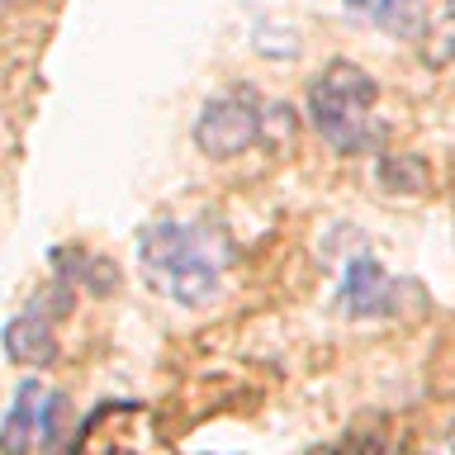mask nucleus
<instances>
[{
  "instance_id": "obj_7",
  "label": "nucleus",
  "mask_w": 455,
  "mask_h": 455,
  "mask_svg": "<svg viewBox=\"0 0 455 455\" xmlns=\"http://www.w3.org/2000/svg\"><path fill=\"white\" fill-rule=\"evenodd\" d=\"M341 304H347L351 318H370V313H379L389 304V275H384L379 261H370V256H355L347 266V275H341Z\"/></svg>"
},
{
  "instance_id": "obj_3",
  "label": "nucleus",
  "mask_w": 455,
  "mask_h": 455,
  "mask_svg": "<svg viewBox=\"0 0 455 455\" xmlns=\"http://www.w3.org/2000/svg\"><path fill=\"white\" fill-rule=\"evenodd\" d=\"M256 138H261V109L237 91L233 95H213L195 119V148L204 156H213V162L242 156Z\"/></svg>"
},
{
  "instance_id": "obj_11",
  "label": "nucleus",
  "mask_w": 455,
  "mask_h": 455,
  "mask_svg": "<svg viewBox=\"0 0 455 455\" xmlns=\"http://www.w3.org/2000/svg\"><path fill=\"white\" fill-rule=\"evenodd\" d=\"M347 5H351V10H361V14H375V20H379L389 0H347Z\"/></svg>"
},
{
  "instance_id": "obj_10",
  "label": "nucleus",
  "mask_w": 455,
  "mask_h": 455,
  "mask_svg": "<svg viewBox=\"0 0 455 455\" xmlns=\"http://www.w3.org/2000/svg\"><path fill=\"white\" fill-rule=\"evenodd\" d=\"M62 432H71V398L67 394H43L38 403V451H57Z\"/></svg>"
},
{
  "instance_id": "obj_8",
  "label": "nucleus",
  "mask_w": 455,
  "mask_h": 455,
  "mask_svg": "<svg viewBox=\"0 0 455 455\" xmlns=\"http://www.w3.org/2000/svg\"><path fill=\"white\" fill-rule=\"evenodd\" d=\"M375 180L389 195H422V190H432V166L412 152H389V156H379Z\"/></svg>"
},
{
  "instance_id": "obj_6",
  "label": "nucleus",
  "mask_w": 455,
  "mask_h": 455,
  "mask_svg": "<svg viewBox=\"0 0 455 455\" xmlns=\"http://www.w3.org/2000/svg\"><path fill=\"white\" fill-rule=\"evenodd\" d=\"M38 403H43V379H24L14 403L0 422V455H34L38 446Z\"/></svg>"
},
{
  "instance_id": "obj_5",
  "label": "nucleus",
  "mask_w": 455,
  "mask_h": 455,
  "mask_svg": "<svg viewBox=\"0 0 455 455\" xmlns=\"http://www.w3.org/2000/svg\"><path fill=\"white\" fill-rule=\"evenodd\" d=\"M5 355L14 365H28V370H43L57 361V337H52V323L43 313H20V318L5 323Z\"/></svg>"
},
{
  "instance_id": "obj_4",
  "label": "nucleus",
  "mask_w": 455,
  "mask_h": 455,
  "mask_svg": "<svg viewBox=\"0 0 455 455\" xmlns=\"http://www.w3.org/2000/svg\"><path fill=\"white\" fill-rule=\"evenodd\" d=\"M156 432L142 408H100L71 436V455H152Z\"/></svg>"
},
{
  "instance_id": "obj_12",
  "label": "nucleus",
  "mask_w": 455,
  "mask_h": 455,
  "mask_svg": "<svg viewBox=\"0 0 455 455\" xmlns=\"http://www.w3.org/2000/svg\"><path fill=\"white\" fill-rule=\"evenodd\" d=\"M14 10V0H0V20H5V14Z\"/></svg>"
},
{
  "instance_id": "obj_1",
  "label": "nucleus",
  "mask_w": 455,
  "mask_h": 455,
  "mask_svg": "<svg viewBox=\"0 0 455 455\" xmlns=\"http://www.w3.org/2000/svg\"><path fill=\"white\" fill-rule=\"evenodd\" d=\"M142 280L180 308H199L223 284V251L195 223H152L138 237Z\"/></svg>"
},
{
  "instance_id": "obj_2",
  "label": "nucleus",
  "mask_w": 455,
  "mask_h": 455,
  "mask_svg": "<svg viewBox=\"0 0 455 455\" xmlns=\"http://www.w3.org/2000/svg\"><path fill=\"white\" fill-rule=\"evenodd\" d=\"M379 85L355 62H332L308 85V124L323 133V142L341 156L375 152L384 138V124L375 119Z\"/></svg>"
},
{
  "instance_id": "obj_9",
  "label": "nucleus",
  "mask_w": 455,
  "mask_h": 455,
  "mask_svg": "<svg viewBox=\"0 0 455 455\" xmlns=\"http://www.w3.org/2000/svg\"><path fill=\"white\" fill-rule=\"evenodd\" d=\"M418 48H422V62L427 67H451L455 62V10H441L436 20L422 28Z\"/></svg>"
}]
</instances>
